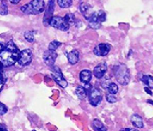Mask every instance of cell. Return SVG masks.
Instances as JSON below:
<instances>
[{
  "instance_id": "7a4b0ae2",
  "label": "cell",
  "mask_w": 153,
  "mask_h": 131,
  "mask_svg": "<svg viewBox=\"0 0 153 131\" xmlns=\"http://www.w3.org/2000/svg\"><path fill=\"white\" fill-rule=\"evenodd\" d=\"M113 74L117 81L122 86H126L130 81V72L128 68L124 64L119 63L116 65L112 69Z\"/></svg>"
},
{
  "instance_id": "8fae6325",
  "label": "cell",
  "mask_w": 153,
  "mask_h": 131,
  "mask_svg": "<svg viewBox=\"0 0 153 131\" xmlns=\"http://www.w3.org/2000/svg\"><path fill=\"white\" fill-rule=\"evenodd\" d=\"M107 70V66L105 63H100L97 65L93 70V75L97 79H102Z\"/></svg>"
},
{
  "instance_id": "4fadbf2b",
  "label": "cell",
  "mask_w": 153,
  "mask_h": 131,
  "mask_svg": "<svg viewBox=\"0 0 153 131\" xmlns=\"http://www.w3.org/2000/svg\"><path fill=\"white\" fill-rule=\"evenodd\" d=\"M79 56H80V53H79L78 50H73L72 51L68 53L67 58H68V61L70 64L74 65L79 61Z\"/></svg>"
},
{
  "instance_id": "603a6c76",
  "label": "cell",
  "mask_w": 153,
  "mask_h": 131,
  "mask_svg": "<svg viewBox=\"0 0 153 131\" xmlns=\"http://www.w3.org/2000/svg\"><path fill=\"white\" fill-rule=\"evenodd\" d=\"M64 19H65V21H66L69 25L75 23V16H74V14H71V13L66 14H65V16L64 17Z\"/></svg>"
},
{
  "instance_id": "9c48e42d",
  "label": "cell",
  "mask_w": 153,
  "mask_h": 131,
  "mask_svg": "<svg viewBox=\"0 0 153 131\" xmlns=\"http://www.w3.org/2000/svg\"><path fill=\"white\" fill-rule=\"evenodd\" d=\"M111 48L112 46L108 43H100L99 45L96 46L93 50V53L97 56H105L109 53Z\"/></svg>"
},
{
  "instance_id": "ac0fdd59",
  "label": "cell",
  "mask_w": 153,
  "mask_h": 131,
  "mask_svg": "<svg viewBox=\"0 0 153 131\" xmlns=\"http://www.w3.org/2000/svg\"><path fill=\"white\" fill-rule=\"evenodd\" d=\"M141 81L147 85L150 89H153V77L151 75H143Z\"/></svg>"
},
{
  "instance_id": "d6a6232c",
  "label": "cell",
  "mask_w": 153,
  "mask_h": 131,
  "mask_svg": "<svg viewBox=\"0 0 153 131\" xmlns=\"http://www.w3.org/2000/svg\"><path fill=\"white\" fill-rule=\"evenodd\" d=\"M10 2L13 3V4H18L21 0H10Z\"/></svg>"
},
{
  "instance_id": "d590c367",
  "label": "cell",
  "mask_w": 153,
  "mask_h": 131,
  "mask_svg": "<svg viewBox=\"0 0 153 131\" xmlns=\"http://www.w3.org/2000/svg\"><path fill=\"white\" fill-rule=\"evenodd\" d=\"M32 131H36V130H32Z\"/></svg>"
},
{
  "instance_id": "83f0119b",
  "label": "cell",
  "mask_w": 153,
  "mask_h": 131,
  "mask_svg": "<svg viewBox=\"0 0 153 131\" xmlns=\"http://www.w3.org/2000/svg\"><path fill=\"white\" fill-rule=\"evenodd\" d=\"M88 25H89L91 28L95 29V30L99 29L100 27V26H101L100 22H88Z\"/></svg>"
},
{
  "instance_id": "ffe728a7",
  "label": "cell",
  "mask_w": 153,
  "mask_h": 131,
  "mask_svg": "<svg viewBox=\"0 0 153 131\" xmlns=\"http://www.w3.org/2000/svg\"><path fill=\"white\" fill-rule=\"evenodd\" d=\"M73 0H57V4L62 8H68L72 5Z\"/></svg>"
},
{
  "instance_id": "4dcf8cb0",
  "label": "cell",
  "mask_w": 153,
  "mask_h": 131,
  "mask_svg": "<svg viewBox=\"0 0 153 131\" xmlns=\"http://www.w3.org/2000/svg\"><path fill=\"white\" fill-rule=\"evenodd\" d=\"M120 131H139L138 130L133 129V128H123Z\"/></svg>"
},
{
  "instance_id": "e0dca14e",
  "label": "cell",
  "mask_w": 153,
  "mask_h": 131,
  "mask_svg": "<svg viewBox=\"0 0 153 131\" xmlns=\"http://www.w3.org/2000/svg\"><path fill=\"white\" fill-rule=\"evenodd\" d=\"M76 94L78 97V98L83 100L88 96V91L85 87L83 86H77L76 89Z\"/></svg>"
},
{
  "instance_id": "44dd1931",
  "label": "cell",
  "mask_w": 153,
  "mask_h": 131,
  "mask_svg": "<svg viewBox=\"0 0 153 131\" xmlns=\"http://www.w3.org/2000/svg\"><path fill=\"white\" fill-rule=\"evenodd\" d=\"M107 90L108 91V93L112 94H116L118 92V86L117 84L111 82L107 87Z\"/></svg>"
},
{
  "instance_id": "7c38bea8",
  "label": "cell",
  "mask_w": 153,
  "mask_h": 131,
  "mask_svg": "<svg viewBox=\"0 0 153 131\" xmlns=\"http://www.w3.org/2000/svg\"><path fill=\"white\" fill-rule=\"evenodd\" d=\"M80 10H81V13L84 15V17L87 20L90 19L92 15L93 14V13H94L93 9H92V7L88 4H87V3H85V2L80 5Z\"/></svg>"
},
{
  "instance_id": "30bf717a",
  "label": "cell",
  "mask_w": 153,
  "mask_h": 131,
  "mask_svg": "<svg viewBox=\"0 0 153 131\" xmlns=\"http://www.w3.org/2000/svg\"><path fill=\"white\" fill-rule=\"evenodd\" d=\"M57 57V53L53 50H47L43 54V60L45 65H47L49 67H53L54 65V62L56 61V58Z\"/></svg>"
},
{
  "instance_id": "4316f807",
  "label": "cell",
  "mask_w": 153,
  "mask_h": 131,
  "mask_svg": "<svg viewBox=\"0 0 153 131\" xmlns=\"http://www.w3.org/2000/svg\"><path fill=\"white\" fill-rule=\"evenodd\" d=\"M2 68H0V91H2V87L4 86L5 81H6V79L3 76V74H2Z\"/></svg>"
},
{
  "instance_id": "d6986e66",
  "label": "cell",
  "mask_w": 153,
  "mask_h": 131,
  "mask_svg": "<svg viewBox=\"0 0 153 131\" xmlns=\"http://www.w3.org/2000/svg\"><path fill=\"white\" fill-rule=\"evenodd\" d=\"M7 14H8V7L7 2L4 0H0V14L7 15Z\"/></svg>"
},
{
  "instance_id": "3957f363",
  "label": "cell",
  "mask_w": 153,
  "mask_h": 131,
  "mask_svg": "<svg viewBox=\"0 0 153 131\" xmlns=\"http://www.w3.org/2000/svg\"><path fill=\"white\" fill-rule=\"evenodd\" d=\"M45 2L44 0H32L27 4L21 7V10L26 14H38L44 11Z\"/></svg>"
},
{
  "instance_id": "2e32d148",
  "label": "cell",
  "mask_w": 153,
  "mask_h": 131,
  "mask_svg": "<svg viewBox=\"0 0 153 131\" xmlns=\"http://www.w3.org/2000/svg\"><path fill=\"white\" fill-rule=\"evenodd\" d=\"M92 127L94 131H107V128L99 119H94L92 122Z\"/></svg>"
},
{
  "instance_id": "6da1fadb",
  "label": "cell",
  "mask_w": 153,
  "mask_h": 131,
  "mask_svg": "<svg viewBox=\"0 0 153 131\" xmlns=\"http://www.w3.org/2000/svg\"><path fill=\"white\" fill-rule=\"evenodd\" d=\"M19 50L13 41H9L0 51V63L2 67H10L18 62Z\"/></svg>"
},
{
  "instance_id": "ba28073f",
  "label": "cell",
  "mask_w": 153,
  "mask_h": 131,
  "mask_svg": "<svg viewBox=\"0 0 153 131\" xmlns=\"http://www.w3.org/2000/svg\"><path fill=\"white\" fill-rule=\"evenodd\" d=\"M32 61V52L30 49H26L19 53L18 62L21 66H27Z\"/></svg>"
},
{
  "instance_id": "8992f818",
  "label": "cell",
  "mask_w": 153,
  "mask_h": 131,
  "mask_svg": "<svg viewBox=\"0 0 153 131\" xmlns=\"http://www.w3.org/2000/svg\"><path fill=\"white\" fill-rule=\"evenodd\" d=\"M51 68H52L51 70H52V77L53 79V80H54L61 87H62V88H65V87L68 86V82H67L66 80L65 79L62 71L60 70V69L57 67L53 66V67H51Z\"/></svg>"
},
{
  "instance_id": "52a82bcc",
  "label": "cell",
  "mask_w": 153,
  "mask_h": 131,
  "mask_svg": "<svg viewBox=\"0 0 153 131\" xmlns=\"http://www.w3.org/2000/svg\"><path fill=\"white\" fill-rule=\"evenodd\" d=\"M55 7V0H49L48 1V5L45 10V15H44V19H43V23L45 26L50 25V20L52 19L53 11H54Z\"/></svg>"
},
{
  "instance_id": "1f68e13d",
  "label": "cell",
  "mask_w": 153,
  "mask_h": 131,
  "mask_svg": "<svg viewBox=\"0 0 153 131\" xmlns=\"http://www.w3.org/2000/svg\"><path fill=\"white\" fill-rule=\"evenodd\" d=\"M0 131H8L6 126L2 124V123H1V122H0Z\"/></svg>"
},
{
  "instance_id": "e575fe53",
  "label": "cell",
  "mask_w": 153,
  "mask_h": 131,
  "mask_svg": "<svg viewBox=\"0 0 153 131\" xmlns=\"http://www.w3.org/2000/svg\"><path fill=\"white\" fill-rule=\"evenodd\" d=\"M4 47V46L2 45V44H0V51H1V50H2V48Z\"/></svg>"
},
{
  "instance_id": "484cf974",
  "label": "cell",
  "mask_w": 153,
  "mask_h": 131,
  "mask_svg": "<svg viewBox=\"0 0 153 131\" xmlns=\"http://www.w3.org/2000/svg\"><path fill=\"white\" fill-rule=\"evenodd\" d=\"M106 100L109 103H114L117 101V98H116L115 94H108L106 95Z\"/></svg>"
},
{
  "instance_id": "7402d4cb",
  "label": "cell",
  "mask_w": 153,
  "mask_h": 131,
  "mask_svg": "<svg viewBox=\"0 0 153 131\" xmlns=\"http://www.w3.org/2000/svg\"><path fill=\"white\" fill-rule=\"evenodd\" d=\"M24 37L27 42L33 43L34 41V32L33 31H26V33L24 34Z\"/></svg>"
},
{
  "instance_id": "f1b7e54d",
  "label": "cell",
  "mask_w": 153,
  "mask_h": 131,
  "mask_svg": "<svg viewBox=\"0 0 153 131\" xmlns=\"http://www.w3.org/2000/svg\"><path fill=\"white\" fill-rule=\"evenodd\" d=\"M111 82H111V80H110L109 79H105V80H103V81L101 82V86H102L104 89H107V87Z\"/></svg>"
},
{
  "instance_id": "277c9868",
  "label": "cell",
  "mask_w": 153,
  "mask_h": 131,
  "mask_svg": "<svg viewBox=\"0 0 153 131\" xmlns=\"http://www.w3.org/2000/svg\"><path fill=\"white\" fill-rule=\"evenodd\" d=\"M86 88V87H85ZM88 91V98L89 103L93 106H97L102 101V94L100 90L95 87L86 88Z\"/></svg>"
},
{
  "instance_id": "5bb4252c",
  "label": "cell",
  "mask_w": 153,
  "mask_h": 131,
  "mask_svg": "<svg viewBox=\"0 0 153 131\" xmlns=\"http://www.w3.org/2000/svg\"><path fill=\"white\" fill-rule=\"evenodd\" d=\"M92 79V72L88 70H84L80 73V80L85 84H88Z\"/></svg>"
},
{
  "instance_id": "5b68a950",
  "label": "cell",
  "mask_w": 153,
  "mask_h": 131,
  "mask_svg": "<svg viewBox=\"0 0 153 131\" xmlns=\"http://www.w3.org/2000/svg\"><path fill=\"white\" fill-rule=\"evenodd\" d=\"M50 25L54 28L62 31H66L69 29V24L65 21L64 18L60 16L53 17L50 20Z\"/></svg>"
},
{
  "instance_id": "f546056e",
  "label": "cell",
  "mask_w": 153,
  "mask_h": 131,
  "mask_svg": "<svg viewBox=\"0 0 153 131\" xmlns=\"http://www.w3.org/2000/svg\"><path fill=\"white\" fill-rule=\"evenodd\" d=\"M7 112V107L3 104V103H0V115H5Z\"/></svg>"
},
{
  "instance_id": "d4e9b609",
  "label": "cell",
  "mask_w": 153,
  "mask_h": 131,
  "mask_svg": "<svg viewBox=\"0 0 153 131\" xmlns=\"http://www.w3.org/2000/svg\"><path fill=\"white\" fill-rule=\"evenodd\" d=\"M61 45H62V43H60V42H57V41H53V42H51V43H50V45H49V50L55 51V50H57V48L59 47Z\"/></svg>"
},
{
  "instance_id": "9a60e30c",
  "label": "cell",
  "mask_w": 153,
  "mask_h": 131,
  "mask_svg": "<svg viewBox=\"0 0 153 131\" xmlns=\"http://www.w3.org/2000/svg\"><path fill=\"white\" fill-rule=\"evenodd\" d=\"M131 122L134 127L136 128H143V122L142 118L140 115L134 114L131 115Z\"/></svg>"
},
{
  "instance_id": "cb8c5ba5",
  "label": "cell",
  "mask_w": 153,
  "mask_h": 131,
  "mask_svg": "<svg viewBox=\"0 0 153 131\" xmlns=\"http://www.w3.org/2000/svg\"><path fill=\"white\" fill-rule=\"evenodd\" d=\"M96 14H97V21L99 22H103L105 21V19H106V14L103 10H100L99 12H96Z\"/></svg>"
},
{
  "instance_id": "836d02e7",
  "label": "cell",
  "mask_w": 153,
  "mask_h": 131,
  "mask_svg": "<svg viewBox=\"0 0 153 131\" xmlns=\"http://www.w3.org/2000/svg\"><path fill=\"white\" fill-rule=\"evenodd\" d=\"M144 91H145L148 94H149L150 95H152V92L149 90V88H147V87H146V88H144Z\"/></svg>"
}]
</instances>
